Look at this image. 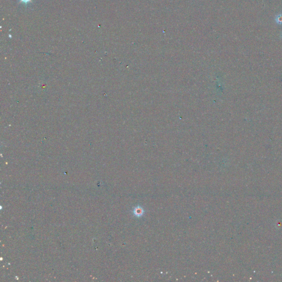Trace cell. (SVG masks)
I'll return each instance as SVG.
<instances>
[{
    "instance_id": "cell-1",
    "label": "cell",
    "mask_w": 282,
    "mask_h": 282,
    "mask_svg": "<svg viewBox=\"0 0 282 282\" xmlns=\"http://www.w3.org/2000/svg\"><path fill=\"white\" fill-rule=\"evenodd\" d=\"M143 213V210L141 207H136L134 210V214L138 216V217L142 215Z\"/></svg>"
},
{
    "instance_id": "cell-2",
    "label": "cell",
    "mask_w": 282,
    "mask_h": 282,
    "mask_svg": "<svg viewBox=\"0 0 282 282\" xmlns=\"http://www.w3.org/2000/svg\"><path fill=\"white\" fill-rule=\"evenodd\" d=\"M20 2L23 3L24 4H28L32 1V0H19Z\"/></svg>"
}]
</instances>
